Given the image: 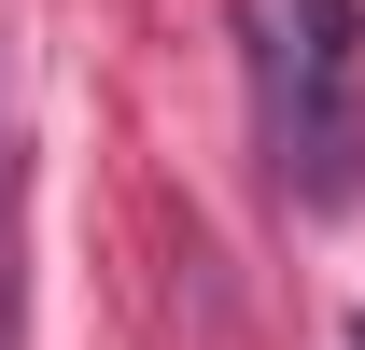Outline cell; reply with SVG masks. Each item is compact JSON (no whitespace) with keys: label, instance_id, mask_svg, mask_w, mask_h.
<instances>
[{"label":"cell","instance_id":"cell-1","mask_svg":"<svg viewBox=\"0 0 365 350\" xmlns=\"http://www.w3.org/2000/svg\"><path fill=\"white\" fill-rule=\"evenodd\" d=\"M253 140L295 211H351L365 196V0H225Z\"/></svg>","mask_w":365,"mask_h":350},{"label":"cell","instance_id":"cell-2","mask_svg":"<svg viewBox=\"0 0 365 350\" xmlns=\"http://www.w3.org/2000/svg\"><path fill=\"white\" fill-rule=\"evenodd\" d=\"M14 308H29V154L0 140V350H14Z\"/></svg>","mask_w":365,"mask_h":350},{"label":"cell","instance_id":"cell-3","mask_svg":"<svg viewBox=\"0 0 365 350\" xmlns=\"http://www.w3.org/2000/svg\"><path fill=\"white\" fill-rule=\"evenodd\" d=\"M337 350H365V322H351V336H337Z\"/></svg>","mask_w":365,"mask_h":350}]
</instances>
